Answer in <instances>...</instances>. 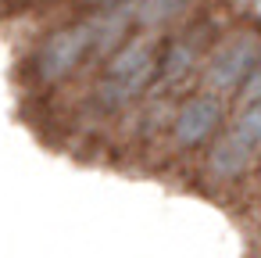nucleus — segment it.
I'll use <instances>...</instances> for the list:
<instances>
[{
  "label": "nucleus",
  "instance_id": "obj_1",
  "mask_svg": "<svg viewBox=\"0 0 261 258\" xmlns=\"http://www.w3.org/2000/svg\"><path fill=\"white\" fill-rule=\"evenodd\" d=\"M154 72H158V61H154L150 33L125 36L118 43V51L108 58V68H104V79H100V101L108 108H122V104L136 101L140 93H147Z\"/></svg>",
  "mask_w": 261,
  "mask_h": 258
},
{
  "label": "nucleus",
  "instance_id": "obj_2",
  "mask_svg": "<svg viewBox=\"0 0 261 258\" xmlns=\"http://www.w3.org/2000/svg\"><path fill=\"white\" fill-rule=\"evenodd\" d=\"M97 47V22H72L54 29L33 54V76L40 86H58L65 83L83 61L86 54Z\"/></svg>",
  "mask_w": 261,
  "mask_h": 258
},
{
  "label": "nucleus",
  "instance_id": "obj_3",
  "mask_svg": "<svg viewBox=\"0 0 261 258\" xmlns=\"http://www.w3.org/2000/svg\"><path fill=\"white\" fill-rule=\"evenodd\" d=\"M261 147V104L250 108L207 154V172L215 179H232L236 172H243V165L250 161V154Z\"/></svg>",
  "mask_w": 261,
  "mask_h": 258
},
{
  "label": "nucleus",
  "instance_id": "obj_4",
  "mask_svg": "<svg viewBox=\"0 0 261 258\" xmlns=\"http://www.w3.org/2000/svg\"><path fill=\"white\" fill-rule=\"evenodd\" d=\"M215 126H218V104L211 97H190L172 122V140L175 147H197L215 133Z\"/></svg>",
  "mask_w": 261,
  "mask_h": 258
},
{
  "label": "nucleus",
  "instance_id": "obj_5",
  "mask_svg": "<svg viewBox=\"0 0 261 258\" xmlns=\"http://www.w3.org/2000/svg\"><path fill=\"white\" fill-rule=\"evenodd\" d=\"M250 61H254V40L240 36V40H232L229 47H222L215 54V61L207 65V83L225 90V86L240 83V76L250 68Z\"/></svg>",
  "mask_w": 261,
  "mask_h": 258
},
{
  "label": "nucleus",
  "instance_id": "obj_6",
  "mask_svg": "<svg viewBox=\"0 0 261 258\" xmlns=\"http://www.w3.org/2000/svg\"><path fill=\"white\" fill-rule=\"evenodd\" d=\"M197 47H200V36H197V33H186V36L172 40L168 51H161V58H158V72H154V79H161L165 86L179 83V79L193 68V61H197Z\"/></svg>",
  "mask_w": 261,
  "mask_h": 258
},
{
  "label": "nucleus",
  "instance_id": "obj_7",
  "mask_svg": "<svg viewBox=\"0 0 261 258\" xmlns=\"http://www.w3.org/2000/svg\"><path fill=\"white\" fill-rule=\"evenodd\" d=\"M190 0H140L136 4V22L143 29H158V26H168L172 18H179L186 11Z\"/></svg>",
  "mask_w": 261,
  "mask_h": 258
},
{
  "label": "nucleus",
  "instance_id": "obj_8",
  "mask_svg": "<svg viewBox=\"0 0 261 258\" xmlns=\"http://www.w3.org/2000/svg\"><path fill=\"white\" fill-rule=\"evenodd\" d=\"M247 97H261V72L254 76V83L247 86Z\"/></svg>",
  "mask_w": 261,
  "mask_h": 258
},
{
  "label": "nucleus",
  "instance_id": "obj_9",
  "mask_svg": "<svg viewBox=\"0 0 261 258\" xmlns=\"http://www.w3.org/2000/svg\"><path fill=\"white\" fill-rule=\"evenodd\" d=\"M83 4H90V8H108V4H115V0H83Z\"/></svg>",
  "mask_w": 261,
  "mask_h": 258
}]
</instances>
